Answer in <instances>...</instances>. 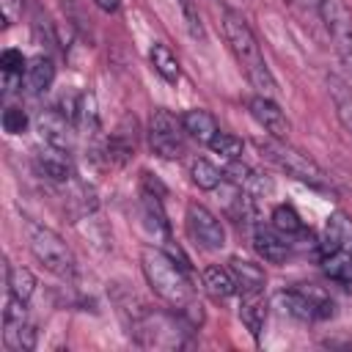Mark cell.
Instances as JSON below:
<instances>
[{
  "mask_svg": "<svg viewBox=\"0 0 352 352\" xmlns=\"http://www.w3.org/2000/svg\"><path fill=\"white\" fill-rule=\"evenodd\" d=\"M182 126H184V132H187L192 140H198V143H209V140L220 132L217 118H214L209 110H204V107L187 110V113L182 116Z\"/></svg>",
  "mask_w": 352,
  "mask_h": 352,
  "instance_id": "obj_17",
  "label": "cell"
},
{
  "mask_svg": "<svg viewBox=\"0 0 352 352\" xmlns=\"http://www.w3.org/2000/svg\"><path fill=\"white\" fill-rule=\"evenodd\" d=\"M253 248L256 253L270 264H283L292 256V242L286 234H280L275 226L256 223L253 226Z\"/></svg>",
  "mask_w": 352,
  "mask_h": 352,
  "instance_id": "obj_11",
  "label": "cell"
},
{
  "mask_svg": "<svg viewBox=\"0 0 352 352\" xmlns=\"http://www.w3.org/2000/svg\"><path fill=\"white\" fill-rule=\"evenodd\" d=\"M72 126H74V121H69L58 107L44 110L41 118H38V132H41L44 143L55 146V148H63V151H72V146H74Z\"/></svg>",
  "mask_w": 352,
  "mask_h": 352,
  "instance_id": "obj_12",
  "label": "cell"
},
{
  "mask_svg": "<svg viewBox=\"0 0 352 352\" xmlns=\"http://www.w3.org/2000/svg\"><path fill=\"white\" fill-rule=\"evenodd\" d=\"M33 165H36V173L50 179V182H69L74 176L72 162H69V151L55 148V146L38 148L33 157Z\"/></svg>",
  "mask_w": 352,
  "mask_h": 352,
  "instance_id": "obj_14",
  "label": "cell"
},
{
  "mask_svg": "<svg viewBox=\"0 0 352 352\" xmlns=\"http://www.w3.org/2000/svg\"><path fill=\"white\" fill-rule=\"evenodd\" d=\"M0 8H3V25H14L22 11H25V0H0Z\"/></svg>",
  "mask_w": 352,
  "mask_h": 352,
  "instance_id": "obj_30",
  "label": "cell"
},
{
  "mask_svg": "<svg viewBox=\"0 0 352 352\" xmlns=\"http://www.w3.org/2000/svg\"><path fill=\"white\" fill-rule=\"evenodd\" d=\"M140 267H143V275H146V280L157 297H162L165 302H170L179 311L195 314V308H201L192 302L190 278H187L184 267L176 264L173 256H168L160 248H143L140 250Z\"/></svg>",
  "mask_w": 352,
  "mask_h": 352,
  "instance_id": "obj_2",
  "label": "cell"
},
{
  "mask_svg": "<svg viewBox=\"0 0 352 352\" xmlns=\"http://www.w3.org/2000/svg\"><path fill=\"white\" fill-rule=\"evenodd\" d=\"M272 226H275L280 234H286L289 239L305 231V226H302V220H300L297 209H294V206H289V204H280V206H275V209H272Z\"/></svg>",
  "mask_w": 352,
  "mask_h": 352,
  "instance_id": "obj_27",
  "label": "cell"
},
{
  "mask_svg": "<svg viewBox=\"0 0 352 352\" xmlns=\"http://www.w3.org/2000/svg\"><path fill=\"white\" fill-rule=\"evenodd\" d=\"M94 6H96V8H102L104 14H113V11H118L121 0H94Z\"/></svg>",
  "mask_w": 352,
  "mask_h": 352,
  "instance_id": "obj_32",
  "label": "cell"
},
{
  "mask_svg": "<svg viewBox=\"0 0 352 352\" xmlns=\"http://www.w3.org/2000/svg\"><path fill=\"white\" fill-rule=\"evenodd\" d=\"M184 14H187V25H190V33L195 36V38H204V28H201V16L192 11V6H190V0H184Z\"/></svg>",
  "mask_w": 352,
  "mask_h": 352,
  "instance_id": "obj_31",
  "label": "cell"
},
{
  "mask_svg": "<svg viewBox=\"0 0 352 352\" xmlns=\"http://www.w3.org/2000/svg\"><path fill=\"white\" fill-rule=\"evenodd\" d=\"M190 179H192V184H195L198 190H217V187L226 182V173H223L214 162L198 157V160L190 162Z\"/></svg>",
  "mask_w": 352,
  "mask_h": 352,
  "instance_id": "obj_24",
  "label": "cell"
},
{
  "mask_svg": "<svg viewBox=\"0 0 352 352\" xmlns=\"http://www.w3.org/2000/svg\"><path fill=\"white\" fill-rule=\"evenodd\" d=\"M28 113L22 110V107H6L3 110V129L8 132V135H22V132H28Z\"/></svg>",
  "mask_w": 352,
  "mask_h": 352,
  "instance_id": "obj_29",
  "label": "cell"
},
{
  "mask_svg": "<svg viewBox=\"0 0 352 352\" xmlns=\"http://www.w3.org/2000/svg\"><path fill=\"white\" fill-rule=\"evenodd\" d=\"M327 91H330V99H333L341 126L346 132H352V88H349V82L341 80L338 74H327Z\"/></svg>",
  "mask_w": 352,
  "mask_h": 352,
  "instance_id": "obj_19",
  "label": "cell"
},
{
  "mask_svg": "<svg viewBox=\"0 0 352 352\" xmlns=\"http://www.w3.org/2000/svg\"><path fill=\"white\" fill-rule=\"evenodd\" d=\"M138 148V121L135 116H124L118 126L107 138V160L113 165H124Z\"/></svg>",
  "mask_w": 352,
  "mask_h": 352,
  "instance_id": "obj_13",
  "label": "cell"
},
{
  "mask_svg": "<svg viewBox=\"0 0 352 352\" xmlns=\"http://www.w3.org/2000/svg\"><path fill=\"white\" fill-rule=\"evenodd\" d=\"M327 250H349L352 253V220L344 212H330L324 223V245L322 253Z\"/></svg>",
  "mask_w": 352,
  "mask_h": 352,
  "instance_id": "obj_16",
  "label": "cell"
},
{
  "mask_svg": "<svg viewBox=\"0 0 352 352\" xmlns=\"http://www.w3.org/2000/svg\"><path fill=\"white\" fill-rule=\"evenodd\" d=\"M239 319H242V324H245L253 336L261 333V327H264V322H267V300H264L261 292H256V294H242Z\"/></svg>",
  "mask_w": 352,
  "mask_h": 352,
  "instance_id": "obj_22",
  "label": "cell"
},
{
  "mask_svg": "<svg viewBox=\"0 0 352 352\" xmlns=\"http://www.w3.org/2000/svg\"><path fill=\"white\" fill-rule=\"evenodd\" d=\"M206 146H209L214 154H220L223 160H228V162H234V160L242 157V140H239L236 135H228V132H217Z\"/></svg>",
  "mask_w": 352,
  "mask_h": 352,
  "instance_id": "obj_28",
  "label": "cell"
},
{
  "mask_svg": "<svg viewBox=\"0 0 352 352\" xmlns=\"http://www.w3.org/2000/svg\"><path fill=\"white\" fill-rule=\"evenodd\" d=\"M223 33H226V41L236 58V63L242 66L245 77L250 80V85L264 94V96H275L278 94V82L264 60V52H261V44L253 33V28L248 25V19L234 11V8H226L223 11Z\"/></svg>",
  "mask_w": 352,
  "mask_h": 352,
  "instance_id": "obj_1",
  "label": "cell"
},
{
  "mask_svg": "<svg viewBox=\"0 0 352 352\" xmlns=\"http://www.w3.org/2000/svg\"><path fill=\"white\" fill-rule=\"evenodd\" d=\"M28 245H30V253L38 258V264H44L52 275L74 278L77 261L60 234H55L52 228L41 226V223H28Z\"/></svg>",
  "mask_w": 352,
  "mask_h": 352,
  "instance_id": "obj_4",
  "label": "cell"
},
{
  "mask_svg": "<svg viewBox=\"0 0 352 352\" xmlns=\"http://www.w3.org/2000/svg\"><path fill=\"white\" fill-rule=\"evenodd\" d=\"M228 270H231V275H234V280H236V292H242V294L264 292L267 275H264V270H261L258 264L234 256V258H228Z\"/></svg>",
  "mask_w": 352,
  "mask_h": 352,
  "instance_id": "obj_15",
  "label": "cell"
},
{
  "mask_svg": "<svg viewBox=\"0 0 352 352\" xmlns=\"http://www.w3.org/2000/svg\"><path fill=\"white\" fill-rule=\"evenodd\" d=\"M55 82V63L50 55H36L28 60V69H25V85L28 91L33 94H44L50 91V85Z\"/></svg>",
  "mask_w": 352,
  "mask_h": 352,
  "instance_id": "obj_18",
  "label": "cell"
},
{
  "mask_svg": "<svg viewBox=\"0 0 352 352\" xmlns=\"http://www.w3.org/2000/svg\"><path fill=\"white\" fill-rule=\"evenodd\" d=\"M25 69H28V60L19 50H3L0 52V72L6 80V91H14V82L25 77Z\"/></svg>",
  "mask_w": 352,
  "mask_h": 352,
  "instance_id": "obj_26",
  "label": "cell"
},
{
  "mask_svg": "<svg viewBox=\"0 0 352 352\" xmlns=\"http://www.w3.org/2000/svg\"><path fill=\"white\" fill-rule=\"evenodd\" d=\"M6 286L11 297L28 302L36 292V275L28 267H6Z\"/></svg>",
  "mask_w": 352,
  "mask_h": 352,
  "instance_id": "obj_25",
  "label": "cell"
},
{
  "mask_svg": "<svg viewBox=\"0 0 352 352\" xmlns=\"http://www.w3.org/2000/svg\"><path fill=\"white\" fill-rule=\"evenodd\" d=\"M184 220H187V234L204 250H220L226 245V228H223L220 217L214 212H209L204 204H190Z\"/></svg>",
  "mask_w": 352,
  "mask_h": 352,
  "instance_id": "obj_9",
  "label": "cell"
},
{
  "mask_svg": "<svg viewBox=\"0 0 352 352\" xmlns=\"http://www.w3.org/2000/svg\"><path fill=\"white\" fill-rule=\"evenodd\" d=\"M322 272L341 286H352V253L349 250H327L322 253Z\"/></svg>",
  "mask_w": 352,
  "mask_h": 352,
  "instance_id": "obj_21",
  "label": "cell"
},
{
  "mask_svg": "<svg viewBox=\"0 0 352 352\" xmlns=\"http://www.w3.org/2000/svg\"><path fill=\"white\" fill-rule=\"evenodd\" d=\"M316 11L333 38V47H336L344 69L352 74V11H349L346 0H319Z\"/></svg>",
  "mask_w": 352,
  "mask_h": 352,
  "instance_id": "obj_7",
  "label": "cell"
},
{
  "mask_svg": "<svg viewBox=\"0 0 352 352\" xmlns=\"http://www.w3.org/2000/svg\"><path fill=\"white\" fill-rule=\"evenodd\" d=\"M275 302L283 314H289L292 319L300 322H316V319H330L336 314V300L330 294H324L322 289H316L314 283H300L292 286L286 292L275 294Z\"/></svg>",
  "mask_w": 352,
  "mask_h": 352,
  "instance_id": "obj_5",
  "label": "cell"
},
{
  "mask_svg": "<svg viewBox=\"0 0 352 352\" xmlns=\"http://www.w3.org/2000/svg\"><path fill=\"white\" fill-rule=\"evenodd\" d=\"M294 6H300V8H316L319 6V0H292Z\"/></svg>",
  "mask_w": 352,
  "mask_h": 352,
  "instance_id": "obj_33",
  "label": "cell"
},
{
  "mask_svg": "<svg viewBox=\"0 0 352 352\" xmlns=\"http://www.w3.org/2000/svg\"><path fill=\"white\" fill-rule=\"evenodd\" d=\"M201 280H204V289L214 297V300H226L236 292V280L231 275L228 267H220V264H209L204 272H201Z\"/></svg>",
  "mask_w": 352,
  "mask_h": 352,
  "instance_id": "obj_20",
  "label": "cell"
},
{
  "mask_svg": "<svg viewBox=\"0 0 352 352\" xmlns=\"http://www.w3.org/2000/svg\"><path fill=\"white\" fill-rule=\"evenodd\" d=\"M256 146H258L261 157L270 165H275L278 170H283L286 176H292V179H297V182H302L308 187H327V173L308 154H302L300 148L289 146L286 140L267 138V140H256Z\"/></svg>",
  "mask_w": 352,
  "mask_h": 352,
  "instance_id": "obj_3",
  "label": "cell"
},
{
  "mask_svg": "<svg viewBox=\"0 0 352 352\" xmlns=\"http://www.w3.org/2000/svg\"><path fill=\"white\" fill-rule=\"evenodd\" d=\"M248 110H250V116L256 118V124L270 132V138H280V140L289 138L292 124H289L286 113L280 110V104H278L272 96H264V94L250 96V99H248Z\"/></svg>",
  "mask_w": 352,
  "mask_h": 352,
  "instance_id": "obj_10",
  "label": "cell"
},
{
  "mask_svg": "<svg viewBox=\"0 0 352 352\" xmlns=\"http://www.w3.org/2000/svg\"><path fill=\"white\" fill-rule=\"evenodd\" d=\"M184 126L170 110L160 107L148 118V148L162 160H179L184 154Z\"/></svg>",
  "mask_w": 352,
  "mask_h": 352,
  "instance_id": "obj_6",
  "label": "cell"
},
{
  "mask_svg": "<svg viewBox=\"0 0 352 352\" xmlns=\"http://www.w3.org/2000/svg\"><path fill=\"white\" fill-rule=\"evenodd\" d=\"M148 58H151V66H154V72H157V74H160L165 82H176V80L182 77V69H179V58L173 55V50H170L168 44L157 41V44L151 47Z\"/></svg>",
  "mask_w": 352,
  "mask_h": 352,
  "instance_id": "obj_23",
  "label": "cell"
},
{
  "mask_svg": "<svg viewBox=\"0 0 352 352\" xmlns=\"http://www.w3.org/2000/svg\"><path fill=\"white\" fill-rule=\"evenodd\" d=\"M3 344L11 352H30L36 346V327L28 322L25 302L11 294L3 308Z\"/></svg>",
  "mask_w": 352,
  "mask_h": 352,
  "instance_id": "obj_8",
  "label": "cell"
}]
</instances>
